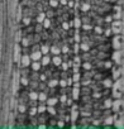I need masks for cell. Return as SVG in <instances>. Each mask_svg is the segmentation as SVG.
Listing matches in <instances>:
<instances>
[{"label": "cell", "mask_w": 124, "mask_h": 129, "mask_svg": "<svg viewBox=\"0 0 124 129\" xmlns=\"http://www.w3.org/2000/svg\"><path fill=\"white\" fill-rule=\"evenodd\" d=\"M104 85H105L106 87H111V86H113V84H111L110 80H105V81H104Z\"/></svg>", "instance_id": "8992f818"}, {"label": "cell", "mask_w": 124, "mask_h": 129, "mask_svg": "<svg viewBox=\"0 0 124 129\" xmlns=\"http://www.w3.org/2000/svg\"><path fill=\"white\" fill-rule=\"evenodd\" d=\"M104 104H105V106H106V108H110V106H111V105H113V101H111V100H110V99H106V100H105V103H104Z\"/></svg>", "instance_id": "5b68a950"}, {"label": "cell", "mask_w": 124, "mask_h": 129, "mask_svg": "<svg viewBox=\"0 0 124 129\" xmlns=\"http://www.w3.org/2000/svg\"><path fill=\"white\" fill-rule=\"evenodd\" d=\"M113 120H114V118H108L106 119V124H113Z\"/></svg>", "instance_id": "9c48e42d"}, {"label": "cell", "mask_w": 124, "mask_h": 129, "mask_svg": "<svg viewBox=\"0 0 124 129\" xmlns=\"http://www.w3.org/2000/svg\"><path fill=\"white\" fill-rule=\"evenodd\" d=\"M111 71H113V79L118 80V79L121 77V70H120V69H118V67H113Z\"/></svg>", "instance_id": "3957f363"}, {"label": "cell", "mask_w": 124, "mask_h": 129, "mask_svg": "<svg viewBox=\"0 0 124 129\" xmlns=\"http://www.w3.org/2000/svg\"><path fill=\"white\" fill-rule=\"evenodd\" d=\"M105 20H106V22H113V18H111L110 15H108V17L105 18Z\"/></svg>", "instance_id": "30bf717a"}, {"label": "cell", "mask_w": 124, "mask_h": 129, "mask_svg": "<svg viewBox=\"0 0 124 129\" xmlns=\"http://www.w3.org/2000/svg\"><path fill=\"white\" fill-rule=\"evenodd\" d=\"M123 95H124L123 91H120V90H114V89H113V96H114L115 99H121Z\"/></svg>", "instance_id": "277c9868"}, {"label": "cell", "mask_w": 124, "mask_h": 129, "mask_svg": "<svg viewBox=\"0 0 124 129\" xmlns=\"http://www.w3.org/2000/svg\"><path fill=\"white\" fill-rule=\"evenodd\" d=\"M105 66H106V67H108V69H110V67H111V66H113V63H111V62H110V61H108V62H105Z\"/></svg>", "instance_id": "ba28073f"}, {"label": "cell", "mask_w": 124, "mask_h": 129, "mask_svg": "<svg viewBox=\"0 0 124 129\" xmlns=\"http://www.w3.org/2000/svg\"><path fill=\"white\" fill-rule=\"evenodd\" d=\"M111 108H113V110L115 113H118L120 110V108H121V99H115V101H113Z\"/></svg>", "instance_id": "7a4b0ae2"}, {"label": "cell", "mask_w": 124, "mask_h": 129, "mask_svg": "<svg viewBox=\"0 0 124 129\" xmlns=\"http://www.w3.org/2000/svg\"><path fill=\"white\" fill-rule=\"evenodd\" d=\"M105 33H106V36H110V34H111V29H106Z\"/></svg>", "instance_id": "8fae6325"}, {"label": "cell", "mask_w": 124, "mask_h": 129, "mask_svg": "<svg viewBox=\"0 0 124 129\" xmlns=\"http://www.w3.org/2000/svg\"><path fill=\"white\" fill-rule=\"evenodd\" d=\"M114 2H115V0H114Z\"/></svg>", "instance_id": "7c38bea8"}, {"label": "cell", "mask_w": 124, "mask_h": 129, "mask_svg": "<svg viewBox=\"0 0 124 129\" xmlns=\"http://www.w3.org/2000/svg\"><path fill=\"white\" fill-rule=\"evenodd\" d=\"M111 58H113V61H114L116 64H121V61H123L121 58H124V57H123V54H121L120 49H115V52L113 53Z\"/></svg>", "instance_id": "6da1fadb"}, {"label": "cell", "mask_w": 124, "mask_h": 129, "mask_svg": "<svg viewBox=\"0 0 124 129\" xmlns=\"http://www.w3.org/2000/svg\"><path fill=\"white\" fill-rule=\"evenodd\" d=\"M114 12H123V9H121L120 5H115L114 7Z\"/></svg>", "instance_id": "52a82bcc"}]
</instances>
